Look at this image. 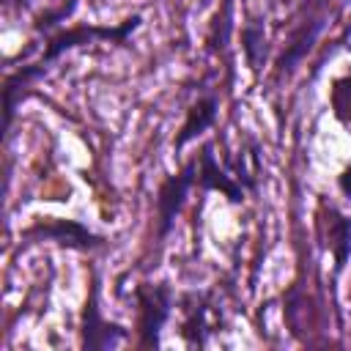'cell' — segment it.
I'll return each instance as SVG.
<instances>
[{"label": "cell", "instance_id": "6da1fadb", "mask_svg": "<svg viewBox=\"0 0 351 351\" xmlns=\"http://www.w3.org/2000/svg\"><path fill=\"white\" fill-rule=\"evenodd\" d=\"M137 296V335L143 348H156L162 329L173 313V291L167 282H143Z\"/></svg>", "mask_w": 351, "mask_h": 351}, {"label": "cell", "instance_id": "7a4b0ae2", "mask_svg": "<svg viewBox=\"0 0 351 351\" xmlns=\"http://www.w3.org/2000/svg\"><path fill=\"white\" fill-rule=\"evenodd\" d=\"M140 27V14L123 19L121 25L110 27V25H77V27H69V30H60L55 33L47 47H44V55H41V63H55L60 55L82 47V44H93V41H112V44H123L129 33H134Z\"/></svg>", "mask_w": 351, "mask_h": 351}, {"label": "cell", "instance_id": "3957f363", "mask_svg": "<svg viewBox=\"0 0 351 351\" xmlns=\"http://www.w3.org/2000/svg\"><path fill=\"white\" fill-rule=\"evenodd\" d=\"M22 239L25 241H52L63 250H77V252H93L107 244V239L101 233L90 230L80 219H60V217L33 222L30 228L22 230Z\"/></svg>", "mask_w": 351, "mask_h": 351}, {"label": "cell", "instance_id": "277c9868", "mask_svg": "<svg viewBox=\"0 0 351 351\" xmlns=\"http://www.w3.org/2000/svg\"><path fill=\"white\" fill-rule=\"evenodd\" d=\"M195 181H197V156L189 159L178 173L167 176L159 184V189H156V239H167Z\"/></svg>", "mask_w": 351, "mask_h": 351}, {"label": "cell", "instance_id": "5b68a950", "mask_svg": "<svg viewBox=\"0 0 351 351\" xmlns=\"http://www.w3.org/2000/svg\"><path fill=\"white\" fill-rule=\"evenodd\" d=\"M129 332L121 324H112L101 315V304H99V282L93 280L90 293L85 299L82 307V324H80V343L85 351H104V348H115Z\"/></svg>", "mask_w": 351, "mask_h": 351}, {"label": "cell", "instance_id": "8992f818", "mask_svg": "<svg viewBox=\"0 0 351 351\" xmlns=\"http://www.w3.org/2000/svg\"><path fill=\"white\" fill-rule=\"evenodd\" d=\"M47 71H49V66L47 63H27V66H19L16 71H11L8 77H5V85H3V110H5V132H8V126H11V121H14V112H16V107L33 93V85L38 82V80H44L47 77Z\"/></svg>", "mask_w": 351, "mask_h": 351}, {"label": "cell", "instance_id": "52a82bcc", "mask_svg": "<svg viewBox=\"0 0 351 351\" xmlns=\"http://www.w3.org/2000/svg\"><path fill=\"white\" fill-rule=\"evenodd\" d=\"M197 184L206 192H222L230 203H241L244 200V186L236 181V176H228L219 162L214 159V148L206 143L197 154Z\"/></svg>", "mask_w": 351, "mask_h": 351}, {"label": "cell", "instance_id": "ba28073f", "mask_svg": "<svg viewBox=\"0 0 351 351\" xmlns=\"http://www.w3.org/2000/svg\"><path fill=\"white\" fill-rule=\"evenodd\" d=\"M217 112H219V99H217V93L200 96V99L186 110V118H184V123H181V129H178V134H176V140H173V148L181 151L186 143H192V140L200 137L206 129H211L214 121H217Z\"/></svg>", "mask_w": 351, "mask_h": 351}, {"label": "cell", "instance_id": "9c48e42d", "mask_svg": "<svg viewBox=\"0 0 351 351\" xmlns=\"http://www.w3.org/2000/svg\"><path fill=\"white\" fill-rule=\"evenodd\" d=\"M324 214H326L324 225H326V239H329L326 247L335 258V269L343 271L348 258H351V219L346 214H340L337 208H332V206L329 208L324 206Z\"/></svg>", "mask_w": 351, "mask_h": 351}, {"label": "cell", "instance_id": "30bf717a", "mask_svg": "<svg viewBox=\"0 0 351 351\" xmlns=\"http://www.w3.org/2000/svg\"><path fill=\"white\" fill-rule=\"evenodd\" d=\"M241 49H244V58L250 63V69H261V63L266 60V30H263V22H250L244 25L241 30Z\"/></svg>", "mask_w": 351, "mask_h": 351}, {"label": "cell", "instance_id": "8fae6325", "mask_svg": "<svg viewBox=\"0 0 351 351\" xmlns=\"http://www.w3.org/2000/svg\"><path fill=\"white\" fill-rule=\"evenodd\" d=\"M181 335L189 346H206V304H195L186 310Z\"/></svg>", "mask_w": 351, "mask_h": 351}, {"label": "cell", "instance_id": "7c38bea8", "mask_svg": "<svg viewBox=\"0 0 351 351\" xmlns=\"http://www.w3.org/2000/svg\"><path fill=\"white\" fill-rule=\"evenodd\" d=\"M77 3H80V0H55V5H52V8H44V11L36 16L33 27H36L38 33H41V30H52L55 25L66 22V19L74 14Z\"/></svg>", "mask_w": 351, "mask_h": 351}, {"label": "cell", "instance_id": "4fadbf2b", "mask_svg": "<svg viewBox=\"0 0 351 351\" xmlns=\"http://www.w3.org/2000/svg\"><path fill=\"white\" fill-rule=\"evenodd\" d=\"M337 189L351 200V165H346V167L340 170V176H337Z\"/></svg>", "mask_w": 351, "mask_h": 351}, {"label": "cell", "instance_id": "5bb4252c", "mask_svg": "<svg viewBox=\"0 0 351 351\" xmlns=\"http://www.w3.org/2000/svg\"><path fill=\"white\" fill-rule=\"evenodd\" d=\"M8 3H16L19 8H27V5H30V0H8Z\"/></svg>", "mask_w": 351, "mask_h": 351}]
</instances>
